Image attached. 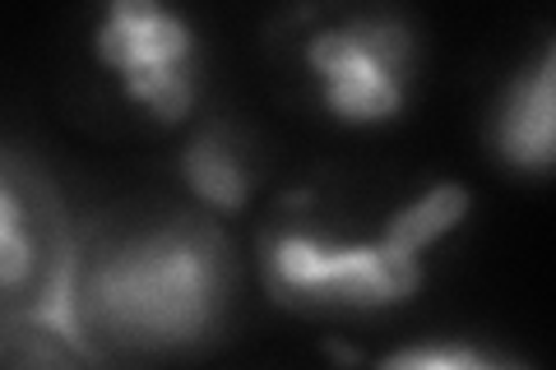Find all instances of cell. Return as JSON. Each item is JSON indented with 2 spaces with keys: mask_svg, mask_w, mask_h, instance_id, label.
<instances>
[{
  "mask_svg": "<svg viewBox=\"0 0 556 370\" xmlns=\"http://www.w3.org/2000/svg\"><path fill=\"white\" fill-rule=\"evenodd\" d=\"M237 264L208 214L75 232L51 339L93 370H153L218 339Z\"/></svg>",
  "mask_w": 556,
  "mask_h": 370,
  "instance_id": "cell-1",
  "label": "cell"
},
{
  "mask_svg": "<svg viewBox=\"0 0 556 370\" xmlns=\"http://www.w3.org/2000/svg\"><path fill=\"white\" fill-rule=\"evenodd\" d=\"M459 181L427 186L399 204L376 237H325L306 218H274L260 237V269L274 306L298 315H376L413 302L427 283V251L468 218Z\"/></svg>",
  "mask_w": 556,
  "mask_h": 370,
  "instance_id": "cell-2",
  "label": "cell"
},
{
  "mask_svg": "<svg viewBox=\"0 0 556 370\" xmlns=\"http://www.w3.org/2000/svg\"><path fill=\"white\" fill-rule=\"evenodd\" d=\"M75 232L47 171L0 144V343L51 333Z\"/></svg>",
  "mask_w": 556,
  "mask_h": 370,
  "instance_id": "cell-3",
  "label": "cell"
},
{
  "mask_svg": "<svg viewBox=\"0 0 556 370\" xmlns=\"http://www.w3.org/2000/svg\"><path fill=\"white\" fill-rule=\"evenodd\" d=\"M302 65L339 126H386L408 107L417 38L399 14H339L302 38Z\"/></svg>",
  "mask_w": 556,
  "mask_h": 370,
  "instance_id": "cell-4",
  "label": "cell"
},
{
  "mask_svg": "<svg viewBox=\"0 0 556 370\" xmlns=\"http://www.w3.org/2000/svg\"><path fill=\"white\" fill-rule=\"evenodd\" d=\"M98 65L121 84L139 112L181 126L200 98V42L181 14L153 0H116L93 28Z\"/></svg>",
  "mask_w": 556,
  "mask_h": 370,
  "instance_id": "cell-5",
  "label": "cell"
},
{
  "mask_svg": "<svg viewBox=\"0 0 556 370\" xmlns=\"http://www.w3.org/2000/svg\"><path fill=\"white\" fill-rule=\"evenodd\" d=\"M496 157L515 171L543 176L556 153V47L543 42L538 61L510 79L492 116Z\"/></svg>",
  "mask_w": 556,
  "mask_h": 370,
  "instance_id": "cell-6",
  "label": "cell"
},
{
  "mask_svg": "<svg viewBox=\"0 0 556 370\" xmlns=\"http://www.w3.org/2000/svg\"><path fill=\"white\" fill-rule=\"evenodd\" d=\"M181 181L208 214H241L251 200V157L228 126H204L181 149Z\"/></svg>",
  "mask_w": 556,
  "mask_h": 370,
  "instance_id": "cell-7",
  "label": "cell"
},
{
  "mask_svg": "<svg viewBox=\"0 0 556 370\" xmlns=\"http://www.w3.org/2000/svg\"><path fill=\"white\" fill-rule=\"evenodd\" d=\"M376 370H519V366H501L468 343H417V347H399Z\"/></svg>",
  "mask_w": 556,
  "mask_h": 370,
  "instance_id": "cell-8",
  "label": "cell"
},
{
  "mask_svg": "<svg viewBox=\"0 0 556 370\" xmlns=\"http://www.w3.org/2000/svg\"><path fill=\"white\" fill-rule=\"evenodd\" d=\"M0 370H79V361L51 333H20L0 343Z\"/></svg>",
  "mask_w": 556,
  "mask_h": 370,
  "instance_id": "cell-9",
  "label": "cell"
}]
</instances>
